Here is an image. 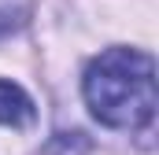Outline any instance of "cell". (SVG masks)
I'll return each instance as SVG.
<instances>
[{
	"label": "cell",
	"instance_id": "cell-2",
	"mask_svg": "<svg viewBox=\"0 0 159 155\" xmlns=\"http://www.w3.org/2000/svg\"><path fill=\"white\" fill-rule=\"evenodd\" d=\"M34 118H37V107H34V100L26 96V89L15 85V81H4V78H0V126L30 129Z\"/></svg>",
	"mask_w": 159,
	"mask_h": 155
},
{
	"label": "cell",
	"instance_id": "cell-3",
	"mask_svg": "<svg viewBox=\"0 0 159 155\" xmlns=\"http://www.w3.org/2000/svg\"><path fill=\"white\" fill-rule=\"evenodd\" d=\"M34 155H89V137L85 133H56V137H48L44 140V148Z\"/></svg>",
	"mask_w": 159,
	"mask_h": 155
},
{
	"label": "cell",
	"instance_id": "cell-1",
	"mask_svg": "<svg viewBox=\"0 0 159 155\" xmlns=\"http://www.w3.org/2000/svg\"><path fill=\"white\" fill-rule=\"evenodd\" d=\"M89 111L111 129H148L156 118V63L141 48H107L81 78Z\"/></svg>",
	"mask_w": 159,
	"mask_h": 155
}]
</instances>
